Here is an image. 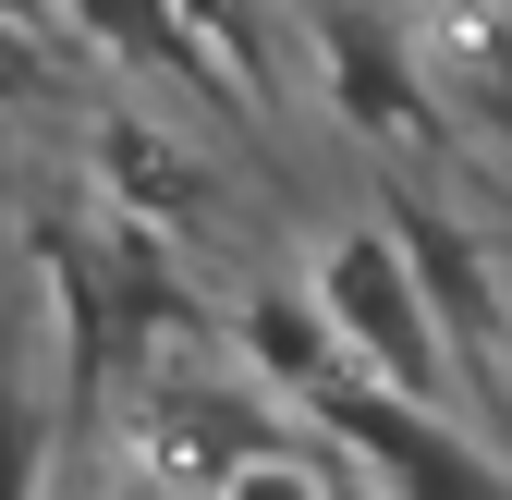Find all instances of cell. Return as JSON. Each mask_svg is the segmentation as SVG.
Masks as SVG:
<instances>
[{"label":"cell","mask_w":512,"mask_h":500,"mask_svg":"<svg viewBox=\"0 0 512 500\" xmlns=\"http://www.w3.org/2000/svg\"><path fill=\"white\" fill-rule=\"evenodd\" d=\"M244 354H256V379H269V391H330V379H354V366H342V330L330 318H317V293L293 281H269V293H244Z\"/></svg>","instance_id":"8992f818"},{"label":"cell","mask_w":512,"mask_h":500,"mask_svg":"<svg viewBox=\"0 0 512 500\" xmlns=\"http://www.w3.org/2000/svg\"><path fill=\"white\" fill-rule=\"evenodd\" d=\"M49 86H61V74H49V49H37L25 25H0V110H37Z\"/></svg>","instance_id":"30bf717a"},{"label":"cell","mask_w":512,"mask_h":500,"mask_svg":"<svg viewBox=\"0 0 512 500\" xmlns=\"http://www.w3.org/2000/svg\"><path fill=\"white\" fill-rule=\"evenodd\" d=\"M0 232H13V147H0Z\"/></svg>","instance_id":"8fae6325"},{"label":"cell","mask_w":512,"mask_h":500,"mask_svg":"<svg viewBox=\"0 0 512 500\" xmlns=\"http://www.w3.org/2000/svg\"><path fill=\"white\" fill-rule=\"evenodd\" d=\"M305 293H317V318L342 330L354 379L403 391V403H427V415H452V391H464V379H452V330H439V305H427L415 257L391 244V220H342L330 244H317Z\"/></svg>","instance_id":"6da1fadb"},{"label":"cell","mask_w":512,"mask_h":500,"mask_svg":"<svg viewBox=\"0 0 512 500\" xmlns=\"http://www.w3.org/2000/svg\"><path fill=\"white\" fill-rule=\"evenodd\" d=\"M98 171H110V220H208V159H171L147 122H98Z\"/></svg>","instance_id":"52a82bcc"},{"label":"cell","mask_w":512,"mask_h":500,"mask_svg":"<svg viewBox=\"0 0 512 500\" xmlns=\"http://www.w3.org/2000/svg\"><path fill=\"white\" fill-rule=\"evenodd\" d=\"M37 476H49V427L25 391H0V500H37Z\"/></svg>","instance_id":"9c48e42d"},{"label":"cell","mask_w":512,"mask_h":500,"mask_svg":"<svg viewBox=\"0 0 512 500\" xmlns=\"http://www.w3.org/2000/svg\"><path fill=\"white\" fill-rule=\"evenodd\" d=\"M208 500H354V488L317 464V452H293V440H256V452H244V464H232Z\"/></svg>","instance_id":"ba28073f"},{"label":"cell","mask_w":512,"mask_h":500,"mask_svg":"<svg viewBox=\"0 0 512 500\" xmlns=\"http://www.w3.org/2000/svg\"><path fill=\"white\" fill-rule=\"evenodd\" d=\"M110 500H147V488H110Z\"/></svg>","instance_id":"7c38bea8"},{"label":"cell","mask_w":512,"mask_h":500,"mask_svg":"<svg viewBox=\"0 0 512 500\" xmlns=\"http://www.w3.org/2000/svg\"><path fill=\"white\" fill-rule=\"evenodd\" d=\"M317 37V74H330V110L354 122V135H427L439 122V86L415 61V25H378V13H305Z\"/></svg>","instance_id":"3957f363"},{"label":"cell","mask_w":512,"mask_h":500,"mask_svg":"<svg viewBox=\"0 0 512 500\" xmlns=\"http://www.w3.org/2000/svg\"><path fill=\"white\" fill-rule=\"evenodd\" d=\"M415 61H427V86H439V110H476L488 122V147L512 159V13H427L415 25Z\"/></svg>","instance_id":"5b68a950"},{"label":"cell","mask_w":512,"mask_h":500,"mask_svg":"<svg viewBox=\"0 0 512 500\" xmlns=\"http://www.w3.org/2000/svg\"><path fill=\"white\" fill-rule=\"evenodd\" d=\"M391 244L415 257V281H427V305H439V330L464 342V366H488V354H500V281H488V257H476L427 196H391Z\"/></svg>","instance_id":"277c9868"},{"label":"cell","mask_w":512,"mask_h":500,"mask_svg":"<svg viewBox=\"0 0 512 500\" xmlns=\"http://www.w3.org/2000/svg\"><path fill=\"white\" fill-rule=\"evenodd\" d=\"M305 415H317V440H330V452H354L391 500H512V476L464 440L452 415H427V403L378 391V379H330Z\"/></svg>","instance_id":"7a4b0ae2"}]
</instances>
